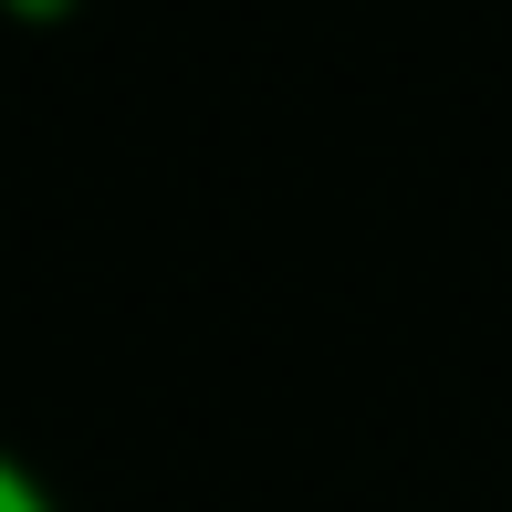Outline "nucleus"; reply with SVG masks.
Instances as JSON below:
<instances>
[{
    "label": "nucleus",
    "instance_id": "nucleus-1",
    "mask_svg": "<svg viewBox=\"0 0 512 512\" xmlns=\"http://www.w3.org/2000/svg\"><path fill=\"white\" fill-rule=\"evenodd\" d=\"M0 512H63V492H53V481H42L21 450H11V439H0Z\"/></svg>",
    "mask_w": 512,
    "mask_h": 512
}]
</instances>
